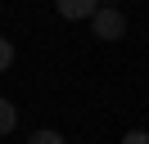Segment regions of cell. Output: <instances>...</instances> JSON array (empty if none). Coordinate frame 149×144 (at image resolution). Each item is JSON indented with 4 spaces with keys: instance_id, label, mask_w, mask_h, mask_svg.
<instances>
[{
    "instance_id": "cell-3",
    "label": "cell",
    "mask_w": 149,
    "mask_h": 144,
    "mask_svg": "<svg viewBox=\"0 0 149 144\" xmlns=\"http://www.w3.org/2000/svg\"><path fill=\"white\" fill-rule=\"evenodd\" d=\"M14 126H18V108H14L9 99H0V135H9Z\"/></svg>"
},
{
    "instance_id": "cell-6",
    "label": "cell",
    "mask_w": 149,
    "mask_h": 144,
    "mask_svg": "<svg viewBox=\"0 0 149 144\" xmlns=\"http://www.w3.org/2000/svg\"><path fill=\"white\" fill-rule=\"evenodd\" d=\"M122 144H149V131H127V135H122Z\"/></svg>"
},
{
    "instance_id": "cell-5",
    "label": "cell",
    "mask_w": 149,
    "mask_h": 144,
    "mask_svg": "<svg viewBox=\"0 0 149 144\" xmlns=\"http://www.w3.org/2000/svg\"><path fill=\"white\" fill-rule=\"evenodd\" d=\"M9 63H14V45L9 36H0V72H9Z\"/></svg>"
},
{
    "instance_id": "cell-1",
    "label": "cell",
    "mask_w": 149,
    "mask_h": 144,
    "mask_svg": "<svg viewBox=\"0 0 149 144\" xmlns=\"http://www.w3.org/2000/svg\"><path fill=\"white\" fill-rule=\"evenodd\" d=\"M91 32L100 36V41H122V36H127V14H122L118 5H100L91 14Z\"/></svg>"
},
{
    "instance_id": "cell-4",
    "label": "cell",
    "mask_w": 149,
    "mask_h": 144,
    "mask_svg": "<svg viewBox=\"0 0 149 144\" xmlns=\"http://www.w3.org/2000/svg\"><path fill=\"white\" fill-rule=\"evenodd\" d=\"M27 144H63V135H59V131H32Z\"/></svg>"
},
{
    "instance_id": "cell-2",
    "label": "cell",
    "mask_w": 149,
    "mask_h": 144,
    "mask_svg": "<svg viewBox=\"0 0 149 144\" xmlns=\"http://www.w3.org/2000/svg\"><path fill=\"white\" fill-rule=\"evenodd\" d=\"M54 9L68 18V23H81V18H91L95 9H100V0H54Z\"/></svg>"
}]
</instances>
